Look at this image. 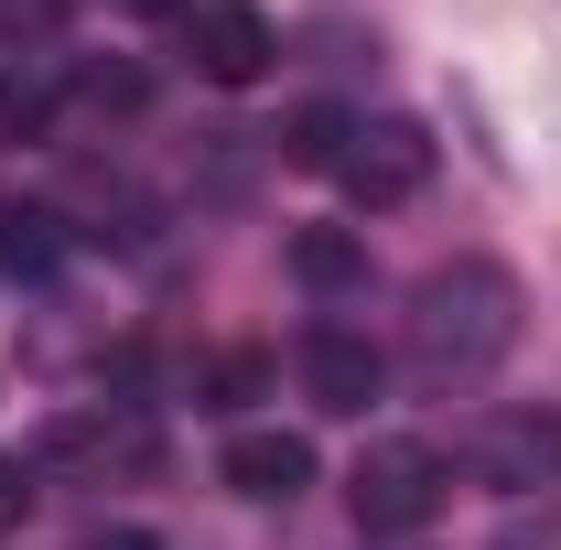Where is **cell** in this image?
Listing matches in <instances>:
<instances>
[{
  "instance_id": "cell-9",
  "label": "cell",
  "mask_w": 561,
  "mask_h": 550,
  "mask_svg": "<svg viewBox=\"0 0 561 550\" xmlns=\"http://www.w3.org/2000/svg\"><path fill=\"white\" fill-rule=\"evenodd\" d=\"M55 260H66V249H55V216H44V206H0V271L44 280Z\"/></svg>"
},
{
  "instance_id": "cell-2",
  "label": "cell",
  "mask_w": 561,
  "mask_h": 550,
  "mask_svg": "<svg viewBox=\"0 0 561 550\" xmlns=\"http://www.w3.org/2000/svg\"><path fill=\"white\" fill-rule=\"evenodd\" d=\"M346 507L367 540H411V529H432V507H443V454L432 443H367L346 475Z\"/></svg>"
},
{
  "instance_id": "cell-6",
  "label": "cell",
  "mask_w": 561,
  "mask_h": 550,
  "mask_svg": "<svg viewBox=\"0 0 561 550\" xmlns=\"http://www.w3.org/2000/svg\"><path fill=\"white\" fill-rule=\"evenodd\" d=\"M184 44H195V76H206V87H260L271 55H280V33L249 0H206V11L184 22Z\"/></svg>"
},
{
  "instance_id": "cell-13",
  "label": "cell",
  "mask_w": 561,
  "mask_h": 550,
  "mask_svg": "<svg viewBox=\"0 0 561 550\" xmlns=\"http://www.w3.org/2000/svg\"><path fill=\"white\" fill-rule=\"evenodd\" d=\"M496 550H561V496H540V507H518V518L496 529Z\"/></svg>"
},
{
  "instance_id": "cell-15",
  "label": "cell",
  "mask_w": 561,
  "mask_h": 550,
  "mask_svg": "<svg viewBox=\"0 0 561 550\" xmlns=\"http://www.w3.org/2000/svg\"><path fill=\"white\" fill-rule=\"evenodd\" d=\"M22 518H33V465L0 454V529H22Z\"/></svg>"
},
{
  "instance_id": "cell-5",
  "label": "cell",
  "mask_w": 561,
  "mask_h": 550,
  "mask_svg": "<svg viewBox=\"0 0 561 550\" xmlns=\"http://www.w3.org/2000/svg\"><path fill=\"white\" fill-rule=\"evenodd\" d=\"M302 389H313V411L356 421V411H378V389H389V356L356 335V324H313V335H302Z\"/></svg>"
},
{
  "instance_id": "cell-10",
  "label": "cell",
  "mask_w": 561,
  "mask_h": 550,
  "mask_svg": "<svg viewBox=\"0 0 561 550\" xmlns=\"http://www.w3.org/2000/svg\"><path fill=\"white\" fill-rule=\"evenodd\" d=\"M346 108H291V130H280V162L291 173H335V151H346Z\"/></svg>"
},
{
  "instance_id": "cell-12",
  "label": "cell",
  "mask_w": 561,
  "mask_h": 550,
  "mask_svg": "<svg viewBox=\"0 0 561 550\" xmlns=\"http://www.w3.org/2000/svg\"><path fill=\"white\" fill-rule=\"evenodd\" d=\"M260 389H271V356H249V345H238V356H216V367H206V411H249Z\"/></svg>"
},
{
  "instance_id": "cell-16",
  "label": "cell",
  "mask_w": 561,
  "mask_h": 550,
  "mask_svg": "<svg viewBox=\"0 0 561 550\" xmlns=\"http://www.w3.org/2000/svg\"><path fill=\"white\" fill-rule=\"evenodd\" d=\"M87 550H151V540H140V529H119V540H87Z\"/></svg>"
},
{
  "instance_id": "cell-17",
  "label": "cell",
  "mask_w": 561,
  "mask_h": 550,
  "mask_svg": "<svg viewBox=\"0 0 561 550\" xmlns=\"http://www.w3.org/2000/svg\"><path fill=\"white\" fill-rule=\"evenodd\" d=\"M130 11H173V0H130Z\"/></svg>"
},
{
  "instance_id": "cell-3",
  "label": "cell",
  "mask_w": 561,
  "mask_h": 550,
  "mask_svg": "<svg viewBox=\"0 0 561 550\" xmlns=\"http://www.w3.org/2000/svg\"><path fill=\"white\" fill-rule=\"evenodd\" d=\"M465 465H476V485L518 496V507H540V496L561 485V411H540V400L486 411L476 432H465Z\"/></svg>"
},
{
  "instance_id": "cell-14",
  "label": "cell",
  "mask_w": 561,
  "mask_h": 550,
  "mask_svg": "<svg viewBox=\"0 0 561 550\" xmlns=\"http://www.w3.org/2000/svg\"><path fill=\"white\" fill-rule=\"evenodd\" d=\"M66 11H76V0H0V44H44Z\"/></svg>"
},
{
  "instance_id": "cell-8",
  "label": "cell",
  "mask_w": 561,
  "mask_h": 550,
  "mask_svg": "<svg viewBox=\"0 0 561 550\" xmlns=\"http://www.w3.org/2000/svg\"><path fill=\"white\" fill-rule=\"evenodd\" d=\"M291 280H302V291H356V280H367V238H356V227H302V238H291Z\"/></svg>"
},
{
  "instance_id": "cell-11",
  "label": "cell",
  "mask_w": 561,
  "mask_h": 550,
  "mask_svg": "<svg viewBox=\"0 0 561 550\" xmlns=\"http://www.w3.org/2000/svg\"><path fill=\"white\" fill-rule=\"evenodd\" d=\"M0 130L44 140V130H55V87H44V76H0Z\"/></svg>"
},
{
  "instance_id": "cell-4",
  "label": "cell",
  "mask_w": 561,
  "mask_h": 550,
  "mask_svg": "<svg viewBox=\"0 0 561 550\" xmlns=\"http://www.w3.org/2000/svg\"><path fill=\"white\" fill-rule=\"evenodd\" d=\"M335 184H346L356 206H411L421 184H432V130L421 119H356L346 151H335Z\"/></svg>"
},
{
  "instance_id": "cell-1",
  "label": "cell",
  "mask_w": 561,
  "mask_h": 550,
  "mask_svg": "<svg viewBox=\"0 0 561 550\" xmlns=\"http://www.w3.org/2000/svg\"><path fill=\"white\" fill-rule=\"evenodd\" d=\"M400 345H411V367L432 389H476L496 356L518 345V280L496 271V260H443V271H421L411 313H400Z\"/></svg>"
},
{
  "instance_id": "cell-7",
  "label": "cell",
  "mask_w": 561,
  "mask_h": 550,
  "mask_svg": "<svg viewBox=\"0 0 561 550\" xmlns=\"http://www.w3.org/2000/svg\"><path fill=\"white\" fill-rule=\"evenodd\" d=\"M227 485L260 496V507H291V496L313 485V443H302V432H238V443H227Z\"/></svg>"
}]
</instances>
